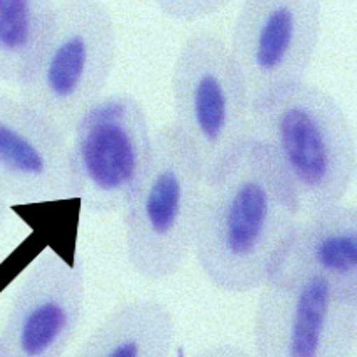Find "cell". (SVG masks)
Returning <instances> with one entry per match:
<instances>
[{"label": "cell", "mask_w": 357, "mask_h": 357, "mask_svg": "<svg viewBox=\"0 0 357 357\" xmlns=\"http://www.w3.org/2000/svg\"><path fill=\"white\" fill-rule=\"evenodd\" d=\"M301 212L263 142L249 137L208 177L195 254L208 282L249 293L270 280Z\"/></svg>", "instance_id": "obj_1"}, {"label": "cell", "mask_w": 357, "mask_h": 357, "mask_svg": "<svg viewBox=\"0 0 357 357\" xmlns=\"http://www.w3.org/2000/svg\"><path fill=\"white\" fill-rule=\"evenodd\" d=\"M250 137L270 151L301 215L342 204L356 175V140L326 89L301 81L254 104Z\"/></svg>", "instance_id": "obj_2"}, {"label": "cell", "mask_w": 357, "mask_h": 357, "mask_svg": "<svg viewBox=\"0 0 357 357\" xmlns=\"http://www.w3.org/2000/svg\"><path fill=\"white\" fill-rule=\"evenodd\" d=\"M207 175L183 135L167 125L153 135L149 163L125 207L126 256L144 280H167L195 250Z\"/></svg>", "instance_id": "obj_3"}, {"label": "cell", "mask_w": 357, "mask_h": 357, "mask_svg": "<svg viewBox=\"0 0 357 357\" xmlns=\"http://www.w3.org/2000/svg\"><path fill=\"white\" fill-rule=\"evenodd\" d=\"M118 33L102 0H61L22 98L65 135L102 97L114 70Z\"/></svg>", "instance_id": "obj_4"}, {"label": "cell", "mask_w": 357, "mask_h": 357, "mask_svg": "<svg viewBox=\"0 0 357 357\" xmlns=\"http://www.w3.org/2000/svg\"><path fill=\"white\" fill-rule=\"evenodd\" d=\"M177 132L191 147L207 181L250 137L249 93L228 43L200 30L186 37L172 67Z\"/></svg>", "instance_id": "obj_5"}, {"label": "cell", "mask_w": 357, "mask_h": 357, "mask_svg": "<svg viewBox=\"0 0 357 357\" xmlns=\"http://www.w3.org/2000/svg\"><path fill=\"white\" fill-rule=\"evenodd\" d=\"M70 135L74 198L91 214L125 211L153 151L149 121L140 102L128 93L102 95Z\"/></svg>", "instance_id": "obj_6"}, {"label": "cell", "mask_w": 357, "mask_h": 357, "mask_svg": "<svg viewBox=\"0 0 357 357\" xmlns=\"http://www.w3.org/2000/svg\"><path fill=\"white\" fill-rule=\"evenodd\" d=\"M357 303L310 272L277 270L254 315L256 357H352Z\"/></svg>", "instance_id": "obj_7"}, {"label": "cell", "mask_w": 357, "mask_h": 357, "mask_svg": "<svg viewBox=\"0 0 357 357\" xmlns=\"http://www.w3.org/2000/svg\"><path fill=\"white\" fill-rule=\"evenodd\" d=\"M321 30L322 0H243L228 46L250 104L305 81Z\"/></svg>", "instance_id": "obj_8"}, {"label": "cell", "mask_w": 357, "mask_h": 357, "mask_svg": "<svg viewBox=\"0 0 357 357\" xmlns=\"http://www.w3.org/2000/svg\"><path fill=\"white\" fill-rule=\"evenodd\" d=\"M84 273L53 250L36 257L0 331V357H63L84 314Z\"/></svg>", "instance_id": "obj_9"}, {"label": "cell", "mask_w": 357, "mask_h": 357, "mask_svg": "<svg viewBox=\"0 0 357 357\" xmlns=\"http://www.w3.org/2000/svg\"><path fill=\"white\" fill-rule=\"evenodd\" d=\"M0 197L32 205L74 198L67 135L23 98L0 91Z\"/></svg>", "instance_id": "obj_10"}, {"label": "cell", "mask_w": 357, "mask_h": 357, "mask_svg": "<svg viewBox=\"0 0 357 357\" xmlns=\"http://www.w3.org/2000/svg\"><path fill=\"white\" fill-rule=\"evenodd\" d=\"M277 270L315 273L357 303V207L338 204L307 215Z\"/></svg>", "instance_id": "obj_11"}, {"label": "cell", "mask_w": 357, "mask_h": 357, "mask_svg": "<svg viewBox=\"0 0 357 357\" xmlns=\"http://www.w3.org/2000/svg\"><path fill=\"white\" fill-rule=\"evenodd\" d=\"M175 317L165 301L139 298L116 307L74 357H170Z\"/></svg>", "instance_id": "obj_12"}, {"label": "cell", "mask_w": 357, "mask_h": 357, "mask_svg": "<svg viewBox=\"0 0 357 357\" xmlns=\"http://www.w3.org/2000/svg\"><path fill=\"white\" fill-rule=\"evenodd\" d=\"M53 0H0V81L22 86L46 40Z\"/></svg>", "instance_id": "obj_13"}, {"label": "cell", "mask_w": 357, "mask_h": 357, "mask_svg": "<svg viewBox=\"0 0 357 357\" xmlns=\"http://www.w3.org/2000/svg\"><path fill=\"white\" fill-rule=\"evenodd\" d=\"M161 13L183 23L200 22L222 11L233 0H154Z\"/></svg>", "instance_id": "obj_14"}, {"label": "cell", "mask_w": 357, "mask_h": 357, "mask_svg": "<svg viewBox=\"0 0 357 357\" xmlns=\"http://www.w3.org/2000/svg\"><path fill=\"white\" fill-rule=\"evenodd\" d=\"M191 357H250L249 352L238 345L233 343H218V345L205 347V349L198 350Z\"/></svg>", "instance_id": "obj_15"}, {"label": "cell", "mask_w": 357, "mask_h": 357, "mask_svg": "<svg viewBox=\"0 0 357 357\" xmlns=\"http://www.w3.org/2000/svg\"><path fill=\"white\" fill-rule=\"evenodd\" d=\"M8 207H9L8 202L0 197V226H2V222L6 221V215H8Z\"/></svg>", "instance_id": "obj_16"}]
</instances>
